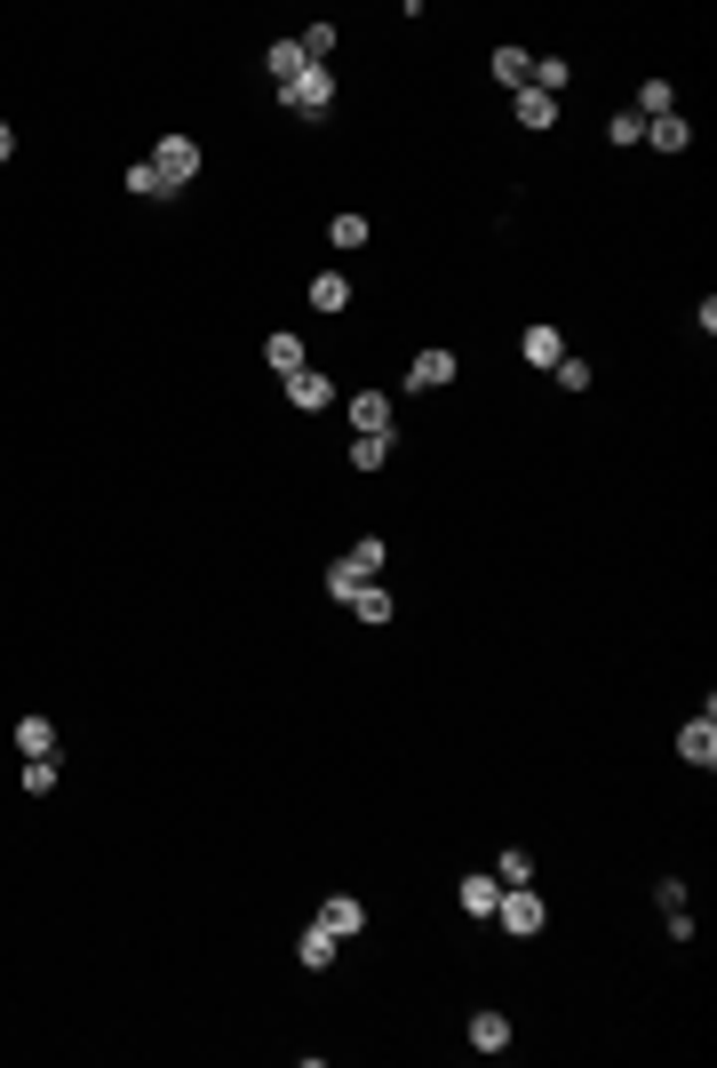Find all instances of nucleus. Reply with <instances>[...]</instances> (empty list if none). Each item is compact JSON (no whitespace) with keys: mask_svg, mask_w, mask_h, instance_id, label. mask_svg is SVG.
Returning <instances> with one entry per match:
<instances>
[{"mask_svg":"<svg viewBox=\"0 0 717 1068\" xmlns=\"http://www.w3.org/2000/svg\"><path fill=\"white\" fill-rule=\"evenodd\" d=\"M287 407H303V415H327V407H335L327 367H295V375H287Z\"/></svg>","mask_w":717,"mask_h":1068,"instance_id":"nucleus-5","label":"nucleus"},{"mask_svg":"<svg viewBox=\"0 0 717 1068\" xmlns=\"http://www.w3.org/2000/svg\"><path fill=\"white\" fill-rule=\"evenodd\" d=\"M56 789V758H24V797H48Z\"/></svg>","mask_w":717,"mask_h":1068,"instance_id":"nucleus-28","label":"nucleus"},{"mask_svg":"<svg viewBox=\"0 0 717 1068\" xmlns=\"http://www.w3.org/2000/svg\"><path fill=\"white\" fill-rule=\"evenodd\" d=\"M344 607H351V614H359V622H391V614H399V598H391V590H383V582H359V590H351V598H344Z\"/></svg>","mask_w":717,"mask_h":1068,"instance_id":"nucleus-13","label":"nucleus"},{"mask_svg":"<svg viewBox=\"0 0 717 1068\" xmlns=\"http://www.w3.org/2000/svg\"><path fill=\"white\" fill-rule=\"evenodd\" d=\"M152 168H160L167 192H184V184L199 176V144H192V137H160V144H152Z\"/></svg>","mask_w":717,"mask_h":1068,"instance_id":"nucleus-3","label":"nucleus"},{"mask_svg":"<svg viewBox=\"0 0 717 1068\" xmlns=\"http://www.w3.org/2000/svg\"><path fill=\"white\" fill-rule=\"evenodd\" d=\"M455 901H463V909H470V917H495V901H502V885H495V870H478V878H463V885H455Z\"/></svg>","mask_w":717,"mask_h":1068,"instance_id":"nucleus-16","label":"nucleus"},{"mask_svg":"<svg viewBox=\"0 0 717 1068\" xmlns=\"http://www.w3.org/2000/svg\"><path fill=\"white\" fill-rule=\"evenodd\" d=\"M303 64H312V56H303L295 41H271V48H263V73H271V80H280V88H287V80L303 73Z\"/></svg>","mask_w":717,"mask_h":1068,"instance_id":"nucleus-20","label":"nucleus"},{"mask_svg":"<svg viewBox=\"0 0 717 1068\" xmlns=\"http://www.w3.org/2000/svg\"><path fill=\"white\" fill-rule=\"evenodd\" d=\"M519 351H526V359L542 367V375H551V367L566 359V336H558V327H551V319H534V327H526V336H519Z\"/></svg>","mask_w":717,"mask_h":1068,"instance_id":"nucleus-9","label":"nucleus"},{"mask_svg":"<svg viewBox=\"0 0 717 1068\" xmlns=\"http://www.w3.org/2000/svg\"><path fill=\"white\" fill-rule=\"evenodd\" d=\"M391 447H399V431H359V439H351V462H359V471H383Z\"/></svg>","mask_w":717,"mask_h":1068,"instance_id":"nucleus-17","label":"nucleus"},{"mask_svg":"<svg viewBox=\"0 0 717 1068\" xmlns=\"http://www.w3.org/2000/svg\"><path fill=\"white\" fill-rule=\"evenodd\" d=\"M295 48L312 56V64H327V56H335V24H303V32H295Z\"/></svg>","mask_w":717,"mask_h":1068,"instance_id":"nucleus-26","label":"nucleus"},{"mask_svg":"<svg viewBox=\"0 0 717 1068\" xmlns=\"http://www.w3.org/2000/svg\"><path fill=\"white\" fill-rule=\"evenodd\" d=\"M128 192H135V199H176V192L160 184V168H152V160H128Z\"/></svg>","mask_w":717,"mask_h":1068,"instance_id":"nucleus-25","label":"nucleus"},{"mask_svg":"<svg viewBox=\"0 0 717 1068\" xmlns=\"http://www.w3.org/2000/svg\"><path fill=\"white\" fill-rule=\"evenodd\" d=\"M606 137H613V144H645V120H638V112H613Z\"/></svg>","mask_w":717,"mask_h":1068,"instance_id":"nucleus-31","label":"nucleus"},{"mask_svg":"<svg viewBox=\"0 0 717 1068\" xmlns=\"http://www.w3.org/2000/svg\"><path fill=\"white\" fill-rule=\"evenodd\" d=\"M359 582H367V575H351V566H344V558H335V566H327V598H351Z\"/></svg>","mask_w":717,"mask_h":1068,"instance_id":"nucleus-32","label":"nucleus"},{"mask_svg":"<svg viewBox=\"0 0 717 1068\" xmlns=\"http://www.w3.org/2000/svg\"><path fill=\"white\" fill-rule=\"evenodd\" d=\"M319 925L335 933V941H359V933H367V909H359L351 893H327V901H319Z\"/></svg>","mask_w":717,"mask_h":1068,"instance_id":"nucleus-7","label":"nucleus"},{"mask_svg":"<svg viewBox=\"0 0 717 1068\" xmlns=\"http://www.w3.org/2000/svg\"><path fill=\"white\" fill-rule=\"evenodd\" d=\"M686 144H694V128L677 120V112L670 120H645V152H686Z\"/></svg>","mask_w":717,"mask_h":1068,"instance_id":"nucleus-19","label":"nucleus"},{"mask_svg":"<svg viewBox=\"0 0 717 1068\" xmlns=\"http://www.w3.org/2000/svg\"><path fill=\"white\" fill-rule=\"evenodd\" d=\"M295 957H303V965H312V973H327V965H335V957H344V941H335V933H327V925H303V933H295Z\"/></svg>","mask_w":717,"mask_h":1068,"instance_id":"nucleus-10","label":"nucleus"},{"mask_svg":"<svg viewBox=\"0 0 717 1068\" xmlns=\"http://www.w3.org/2000/svg\"><path fill=\"white\" fill-rule=\"evenodd\" d=\"M17 750L24 758H56V718H41V710L17 718Z\"/></svg>","mask_w":717,"mask_h":1068,"instance_id":"nucleus-14","label":"nucleus"},{"mask_svg":"<svg viewBox=\"0 0 717 1068\" xmlns=\"http://www.w3.org/2000/svg\"><path fill=\"white\" fill-rule=\"evenodd\" d=\"M510 112H519V128H534V137H542V128L558 120V96H542V88H519V96H510Z\"/></svg>","mask_w":717,"mask_h":1068,"instance_id":"nucleus-12","label":"nucleus"},{"mask_svg":"<svg viewBox=\"0 0 717 1068\" xmlns=\"http://www.w3.org/2000/svg\"><path fill=\"white\" fill-rule=\"evenodd\" d=\"M487 925H502L510 941H534L542 925H551V909H542V893L534 885H502V901H495V917Z\"/></svg>","mask_w":717,"mask_h":1068,"instance_id":"nucleus-1","label":"nucleus"},{"mask_svg":"<svg viewBox=\"0 0 717 1068\" xmlns=\"http://www.w3.org/2000/svg\"><path fill=\"white\" fill-rule=\"evenodd\" d=\"M487 73H495V80H502V88H510V96H519V88H526V80H534V56H526V48H519V41H502V48H495V56H487Z\"/></svg>","mask_w":717,"mask_h":1068,"instance_id":"nucleus-8","label":"nucleus"},{"mask_svg":"<svg viewBox=\"0 0 717 1068\" xmlns=\"http://www.w3.org/2000/svg\"><path fill=\"white\" fill-rule=\"evenodd\" d=\"M463 375V359L447 351V344H431V351H415V359H406V391H447Z\"/></svg>","mask_w":717,"mask_h":1068,"instance_id":"nucleus-4","label":"nucleus"},{"mask_svg":"<svg viewBox=\"0 0 717 1068\" xmlns=\"http://www.w3.org/2000/svg\"><path fill=\"white\" fill-rule=\"evenodd\" d=\"M9 160H17V128L0 120V168H9Z\"/></svg>","mask_w":717,"mask_h":1068,"instance_id":"nucleus-34","label":"nucleus"},{"mask_svg":"<svg viewBox=\"0 0 717 1068\" xmlns=\"http://www.w3.org/2000/svg\"><path fill=\"white\" fill-rule=\"evenodd\" d=\"M344 566H351V575H367V582H383V534H359Z\"/></svg>","mask_w":717,"mask_h":1068,"instance_id":"nucleus-22","label":"nucleus"},{"mask_svg":"<svg viewBox=\"0 0 717 1068\" xmlns=\"http://www.w3.org/2000/svg\"><path fill=\"white\" fill-rule=\"evenodd\" d=\"M551 375H558V391H590V359H574V351H566Z\"/></svg>","mask_w":717,"mask_h":1068,"instance_id":"nucleus-30","label":"nucleus"},{"mask_svg":"<svg viewBox=\"0 0 717 1068\" xmlns=\"http://www.w3.org/2000/svg\"><path fill=\"white\" fill-rule=\"evenodd\" d=\"M351 407V431H391V399L383 391H359V399H344Z\"/></svg>","mask_w":717,"mask_h":1068,"instance_id":"nucleus-18","label":"nucleus"},{"mask_svg":"<svg viewBox=\"0 0 717 1068\" xmlns=\"http://www.w3.org/2000/svg\"><path fill=\"white\" fill-rule=\"evenodd\" d=\"M677 758H686V765H717V702H702L694 726H677Z\"/></svg>","mask_w":717,"mask_h":1068,"instance_id":"nucleus-6","label":"nucleus"},{"mask_svg":"<svg viewBox=\"0 0 717 1068\" xmlns=\"http://www.w3.org/2000/svg\"><path fill=\"white\" fill-rule=\"evenodd\" d=\"M312 312H351V280L344 272H319L312 280Z\"/></svg>","mask_w":717,"mask_h":1068,"instance_id":"nucleus-21","label":"nucleus"},{"mask_svg":"<svg viewBox=\"0 0 717 1068\" xmlns=\"http://www.w3.org/2000/svg\"><path fill=\"white\" fill-rule=\"evenodd\" d=\"M263 359H271V375H295V367H312V359H303V336H287V327H280V336H263Z\"/></svg>","mask_w":717,"mask_h":1068,"instance_id":"nucleus-15","label":"nucleus"},{"mask_svg":"<svg viewBox=\"0 0 717 1068\" xmlns=\"http://www.w3.org/2000/svg\"><path fill=\"white\" fill-rule=\"evenodd\" d=\"M495 885H534V861H526L519 846H502V853H495Z\"/></svg>","mask_w":717,"mask_h":1068,"instance_id":"nucleus-24","label":"nucleus"},{"mask_svg":"<svg viewBox=\"0 0 717 1068\" xmlns=\"http://www.w3.org/2000/svg\"><path fill=\"white\" fill-rule=\"evenodd\" d=\"M280 105H287L295 120H327V112H335V73H327V64H303V73L280 88Z\"/></svg>","mask_w":717,"mask_h":1068,"instance_id":"nucleus-2","label":"nucleus"},{"mask_svg":"<svg viewBox=\"0 0 717 1068\" xmlns=\"http://www.w3.org/2000/svg\"><path fill=\"white\" fill-rule=\"evenodd\" d=\"M526 88H542V96H558L566 88V56H534V80Z\"/></svg>","mask_w":717,"mask_h":1068,"instance_id":"nucleus-27","label":"nucleus"},{"mask_svg":"<svg viewBox=\"0 0 717 1068\" xmlns=\"http://www.w3.org/2000/svg\"><path fill=\"white\" fill-rule=\"evenodd\" d=\"M654 909H662V917L686 909V878H662V885H654Z\"/></svg>","mask_w":717,"mask_h":1068,"instance_id":"nucleus-33","label":"nucleus"},{"mask_svg":"<svg viewBox=\"0 0 717 1068\" xmlns=\"http://www.w3.org/2000/svg\"><path fill=\"white\" fill-rule=\"evenodd\" d=\"M327 240H335V248H367V216H335Z\"/></svg>","mask_w":717,"mask_h":1068,"instance_id":"nucleus-29","label":"nucleus"},{"mask_svg":"<svg viewBox=\"0 0 717 1068\" xmlns=\"http://www.w3.org/2000/svg\"><path fill=\"white\" fill-rule=\"evenodd\" d=\"M470 1053H510V1013H470Z\"/></svg>","mask_w":717,"mask_h":1068,"instance_id":"nucleus-11","label":"nucleus"},{"mask_svg":"<svg viewBox=\"0 0 717 1068\" xmlns=\"http://www.w3.org/2000/svg\"><path fill=\"white\" fill-rule=\"evenodd\" d=\"M670 112H677V88L670 80H645L638 88V120H670Z\"/></svg>","mask_w":717,"mask_h":1068,"instance_id":"nucleus-23","label":"nucleus"}]
</instances>
